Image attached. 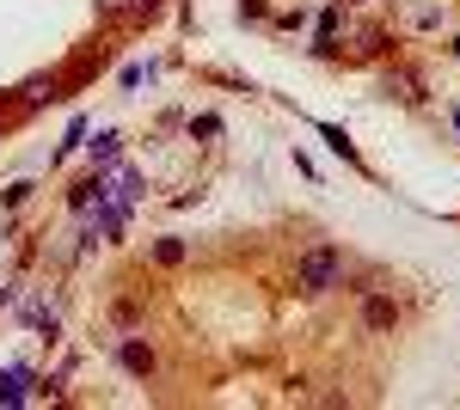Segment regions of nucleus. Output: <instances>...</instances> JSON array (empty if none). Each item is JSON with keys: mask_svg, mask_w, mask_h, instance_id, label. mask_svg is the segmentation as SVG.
Returning a JSON list of instances; mask_svg holds the SVG:
<instances>
[{"mask_svg": "<svg viewBox=\"0 0 460 410\" xmlns=\"http://www.w3.org/2000/svg\"><path fill=\"white\" fill-rule=\"evenodd\" d=\"M338 275H344V251L338 245H314V251H301L295 257V294H325V288H338Z\"/></svg>", "mask_w": 460, "mask_h": 410, "instance_id": "f257e3e1", "label": "nucleus"}, {"mask_svg": "<svg viewBox=\"0 0 460 410\" xmlns=\"http://www.w3.org/2000/svg\"><path fill=\"white\" fill-rule=\"evenodd\" d=\"M117 355H123V368H129L136 379H154V374H160V355H154V343H142V337H123V349H117Z\"/></svg>", "mask_w": 460, "mask_h": 410, "instance_id": "f03ea898", "label": "nucleus"}, {"mask_svg": "<svg viewBox=\"0 0 460 410\" xmlns=\"http://www.w3.org/2000/svg\"><path fill=\"white\" fill-rule=\"evenodd\" d=\"M393 325H399V301L368 294V301H362V331H393Z\"/></svg>", "mask_w": 460, "mask_h": 410, "instance_id": "7ed1b4c3", "label": "nucleus"}, {"mask_svg": "<svg viewBox=\"0 0 460 410\" xmlns=\"http://www.w3.org/2000/svg\"><path fill=\"white\" fill-rule=\"evenodd\" d=\"M136 13V0H99V25H117V19H129Z\"/></svg>", "mask_w": 460, "mask_h": 410, "instance_id": "20e7f679", "label": "nucleus"}, {"mask_svg": "<svg viewBox=\"0 0 460 410\" xmlns=\"http://www.w3.org/2000/svg\"><path fill=\"white\" fill-rule=\"evenodd\" d=\"M154 257H160V264H178V257H184V245H178V240H160V245H154Z\"/></svg>", "mask_w": 460, "mask_h": 410, "instance_id": "39448f33", "label": "nucleus"}, {"mask_svg": "<svg viewBox=\"0 0 460 410\" xmlns=\"http://www.w3.org/2000/svg\"><path fill=\"white\" fill-rule=\"evenodd\" d=\"M154 6H160V0H136V19H147V13H154Z\"/></svg>", "mask_w": 460, "mask_h": 410, "instance_id": "423d86ee", "label": "nucleus"}, {"mask_svg": "<svg viewBox=\"0 0 460 410\" xmlns=\"http://www.w3.org/2000/svg\"><path fill=\"white\" fill-rule=\"evenodd\" d=\"M0 392H6V374H0Z\"/></svg>", "mask_w": 460, "mask_h": 410, "instance_id": "0eeeda50", "label": "nucleus"}]
</instances>
